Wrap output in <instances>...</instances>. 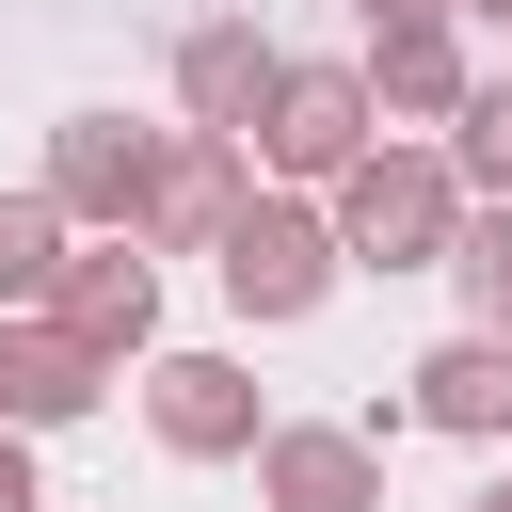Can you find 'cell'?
<instances>
[{
  "mask_svg": "<svg viewBox=\"0 0 512 512\" xmlns=\"http://www.w3.org/2000/svg\"><path fill=\"white\" fill-rule=\"evenodd\" d=\"M320 208H336V256H352V272H448V240H464L448 144H368Z\"/></svg>",
  "mask_w": 512,
  "mask_h": 512,
  "instance_id": "6da1fadb",
  "label": "cell"
},
{
  "mask_svg": "<svg viewBox=\"0 0 512 512\" xmlns=\"http://www.w3.org/2000/svg\"><path fill=\"white\" fill-rule=\"evenodd\" d=\"M208 256H224V304H240V320H304V304L352 272V256H336V208H304V192H256Z\"/></svg>",
  "mask_w": 512,
  "mask_h": 512,
  "instance_id": "7a4b0ae2",
  "label": "cell"
},
{
  "mask_svg": "<svg viewBox=\"0 0 512 512\" xmlns=\"http://www.w3.org/2000/svg\"><path fill=\"white\" fill-rule=\"evenodd\" d=\"M368 128H384V112H368V64H288V80H272V112H256L240 144H256L288 192H336V176L368 160Z\"/></svg>",
  "mask_w": 512,
  "mask_h": 512,
  "instance_id": "3957f363",
  "label": "cell"
},
{
  "mask_svg": "<svg viewBox=\"0 0 512 512\" xmlns=\"http://www.w3.org/2000/svg\"><path fill=\"white\" fill-rule=\"evenodd\" d=\"M144 432H160L176 464H256L272 416H256V368H240V352H160V368H144Z\"/></svg>",
  "mask_w": 512,
  "mask_h": 512,
  "instance_id": "277c9868",
  "label": "cell"
},
{
  "mask_svg": "<svg viewBox=\"0 0 512 512\" xmlns=\"http://www.w3.org/2000/svg\"><path fill=\"white\" fill-rule=\"evenodd\" d=\"M144 192H160V144H144L128 112H64V144H48V208L144 240Z\"/></svg>",
  "mask_w": 512,
  "mask_h": 512,
  "instance_id": "5b68a950",
  "label": "cell"
},
{
  "mask_svg": "<svg viewBox=\"0 0 512 512\" xmlns=\"http://www.w3.org/2000/svg\"><path fill=\"white\" fill-rule=\"evenodd\" d=\"M32 320H64L96 368H128V352H160V256H144V240H96V256H64V288H48Z\"/></svg>",
  "mask_w": 512,
  "mask_h": 512,
  "instance_id": "8992f818",
  "label": "cell"
},
{
  "mask_svg": "<svg viewBox=\"0 0 512 512\" xmlns=\"http://www.w3.org/2000/svg\"><path fill=\"white\" fill-rule=\"evenodd\" d=\"M272 80H288V48H272L256 16H192V32H176V112H192V128H256Z\"/></svg>",
  "mask_w": 512,
  "mask_h": 512,
  "instance_id": "52a82bcc",
  "label": "cell"
},
{
  "mask_svg": "<svg viewBox=\"0 0 512 512\" xmlns=\"http://www.w3.org/2000/svg\"><path fill=\"white\" fill-rule=\"evenodd\" d=\"M256 496L272 512H384V448L368 432H256Z\"/></svg>",
  "mask_w": 512,
  "mask_h": 512,
  "instance_id": "ba28073f",
  "label": "cell"
},
{
  "mask_svg": "<svg viewBox=\"0 0 512 512\" xmlns=\"http://www.w3.org/2000/svg\"><path fill=\"white\" fill-rule=\"evenodd\" d=\"M256 192H240V128H160V192H144V240H224Z\"/></svg>",
  "mask_w": 512,
  "mask_h": 512,
  "instance_id": "9c48e42d",
  "label": "cell"
},
{
  "mask_svg": "<svg viewBox=\"0 0 512 512\" xmlns=\"http://www.w3.org/2000/svg\"><path fill=\"white\" fill-rule=\"evenodd\" d=\"M96 352L64 336V320H0V432H64V416H96Z\"/></svg>",
  "mask_w": 512,
  "mask_h": 512,
  "instance_id": "30bf717a",
  "label": "cell"
},
{
  "mask_svg": "<svg viewBox=\"0 0 512 512\" xmlns=\"http://www.w3.org/2000/svg\"><path fill=\"white\" fill-rule=\"evenodd\" d=\"M400 400H416V432H512V336H432L400 368Z\"/></svg>",
  "mask_w": 512,
  "mask_h": 512,
  "instance_id": "8fae6325",
  "label": "cell"
},
{
  "mask_svg": "<svg viewBox=\"0 0 512 512\" xmlns=\"http://www.w3.org/2000/svg\"><path fill=\"white\" fill-rule=\"evenodd\" d=\"M480 80H464V48H448V16H400V32H368V112H400V128H448Z\"/></svg>",
  "mask_w": 512,
  "mask_h": 512,
  "instance_id": "7c38bea8",
  "label": "cell"
},
{
  "mask_svg": "<svg viewBox=\"0 0 512 512\" xmlns=\"http://www.w3.org/2000/svg\"><path fill=\"white\" fill-rule=\"evenodd\" d=\"M64 288V208L48 192H0V320H32Z\"/></svg>",
  "mask_w": 512,
  "mask_h": 512,
  "instance_id": "4fadbf2b",
  "label": "cell"
},
{
  "mask_svg": "<svg viewBox=\"0 0 512 512\" xmlns=\"http://www.w3.org/2000/svg\"><path fill=\"white\" fill-rule=\"evenodd\" d=\"M448 176H464V208H496V192H512V80H480V96L448 112Z\"/></svg>",
  "mask_w": 512,
  "mask_h": 512,
  "instance_id": "5bb4252c",
  "label": "cell"
},
{
  "mask_svg": "<svg viewBox=\"0 0 512 512\" xmlns=\"http://www.w3.org/2000/svg\"><path fill=\"white\" fill-rule=\"evenodd\" d=\"M448 272H464V304H480V336H512V192H496V208H464V240H448Z\"/></svg>",
  "mask_w": 512,
  "mask_h": 512,
  "instance_id": "9a60e30c",
  "label": "cell"
},
{
  "mask_svg": "<svg viewBox=\"0 0 512 512\" xmlns=\"http://www.w3.org/2000/svg\"><path fill=\"white\" fill-rule=\"evenodd\" d=\"M0 512H48V480H32V448L0 432Z\"/></svg>",
  "mask_w": 512,
  "mask_h": 512,
  "instance_id": "2e32d148",
  "label": "cell"
},
{
  "mask_svg": "<svg viewBox=\"0 0 512 512\" xmlns=\"http://www.w3.org/2000/svg\"><path fill=\"white\" fill-rule=\"evenodd\" d=\"M352 16H368V32H400V16H448V0H352Z\"/></svg>",
  "mask_w": 512,
  "mask_h": 512,
  "instance_id": "e0dca14e",
  "label": "cell"
},
{
  "mask_svg": "<svg viewBox=\"0 0 512 512\" xmlns=\"http://www.w3.org/2000/svg\"><path fill=\"white\" fill-rule=\"evenodd\" d=\"M464 512H512V480H480V496H464Z\"/></svg>",
  "mask_w": 512,
  "mask_h": 512,
  "instance_id": "ac0fdd59",
  "label": "cell"
},
{
  "mask_svg": "<svg viewBox=\"0 0 512 512\" xmlns=\"http://www.w3.org/2000/svg\"><path fill=\"white\" fill-rule=\"evenodd\" d=\"M448 16H512V0H448Z\"/></svg>",
  "mask_w": 512,
  "mask_h": 512,
  "instance_id": "d6986e66",
  "label": "cell"
}]
</instances>
